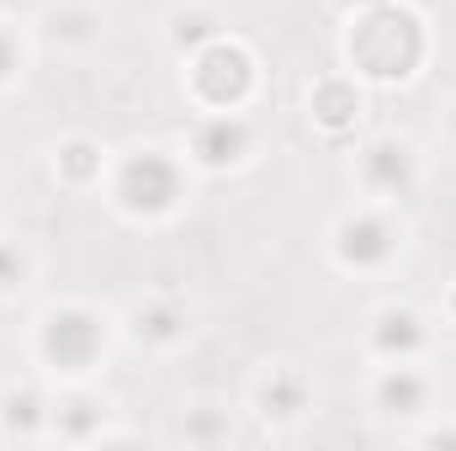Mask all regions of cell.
<instances>
[{
	"label": "cell",
	"mask_w": 456,
	"mask_h": 451,
	"mask_svg": "<svg viewBox=\"0 0 456 451\" xmlns=\"http://www.w3.org/2000/svg\"><path fill=\"white\" fill-rule=\"evenodd\" d=\"M350 59L366 80H409L425 59V27L414 11H403L398 0L366 5L361 27L350 32Z\"/></svg>",
	"instance_id": "6da1fadb"
},
{
	"label": "cell",
	"mask_w": 456,
	"mask_h": 451,
	"mask_svg": "<svg viewBox=\"0 0 456 451\" xmlns=\"http://www.w3.org/2000/svg\"><path fill=\"white\" fill-rule=\"evenodd\" d=\"M117 202L133 218H159L181 202V165L159 149H143L133 160H122L117 170Z\"/></svg>",
	"instance_id": "7a4b0ae2"
},
{
	"label": "cell",
	"mask_w": 456,
	"mask_h": 451,
	"mask_svg": "<svg viewBox=\"0 0 456 451\" xmlns=\"http://www.w3.org/2000/svg\"><path fill=\"white\" fill-rule=\"evenodd\" d=\"M107 345V324L91 308H53L37 330V350L53 372H86Z\"/></svg>",
	"instance_id": "3957f363"
},
{
	"label": "cell",
	"mask_w": 456,
	"mask_h": 451,
	"mask_svg": "<svg viewBox=\"0 0 456 451\" xmlns=\"http://www.w3.org/2000/svg\"><path fill=\"white\" fill-rule=\"evenodd\" d=\"M191 86H197V96L208 102V107H239L244 96H249V86H255V64H249V53L239 48V43H224V37H213L202 53H197V64H191Z\"/></svg>",
	"instance_id": "277c9868"
},
{
	"label": "cell",
	"mask_w": 456,
	"mask_h": 451,
	"mask_svg": "<svg viewBox=\"0 0 456 451\" xmlns=\"http://www.w3.org/2000/svg\"><path fill=\"white\" fill-rule=\"evenodd\" d=\"M393 244H398V234L387 218H377V213H355V218H345L340 234H335V250H340L345 266H382L387 255H393Z\"/></svg>",
	"instance_id": "5b68a950"
},
{
	"label": "cell",
	"mask_w": 456,
	"mask_h": 451,
	"mask_svg": "<svg viewBox=\"0 0 456 451\" xmlns=\"http://www.w3.org/2000/svg\"><path fill=\"white\" fill-rule=\"evenodd\" d=\"M244 149H249V127H244L233 112L208 117V122L197 127V138H191V154H197L208 170H228V165H239Z\"/></svg>",
	"instance_id": "8992f818"
},
{
	"label": "cell",
	"mask_w": 456,
	"mask_h": 451,
	"mask_svg": "<svg viewBox=\"0 0 456 451\" xmlns=\"http://www.w3.org/2000/svg\"><path fill=\"white\" fill-rule=\"evenodd\" d=\"M361 176H366L371 192H382V197H403V192L414 186V154H409V144H393V138L371 144L366 160H361Z\"/></svg>",
	"instance_id": "52a82bcc"
},
{
	"label": "cell",
	"mask_w": 456,
	"mask_h": 451,
	"mask_svg": "<svg viewBox=\"0 0 456 451\" xmlns=\"http://www.w3.org/2000/svg\"><path fill=\"white\" fill-rule=\"evenodd\" d=\"M419 345H425V324H419V314H409V308H387V314H377V324H371V350H377V356H387V361H409Z\"/></svg>",
	"instance_id": "ba28073f"
},
{
	"label": "cell",
	"mask_w": 456,
	"mask_h": 451,
	"mask_svg": "<svg viewBox=\"0 0 456 451\" xmlns=\"http://www.w3.org/2000/svg\"><path fill=\"white\" fill-rule=\"evenodd\" d=\"M430 404V382L414 372V366H387L382 377H377V409L382 414H419Z\"/></svg>",
	"instance_id": "9c48e42d"
},
{
	"label": "cell",
	"mask_w": 456,
	"mask_h": 451,
	"mask_svg": "<svg viewBox=\"0 0 456 451\" xmlns=\"http://www.w3.org/2000/svg\"><path fill=\"white\" fill-rule=\"evenodd\" d=\"M308 398H314V388L303 372H271L260 382V414L265 420H297L308 409Z\"/></svg>",
	"instance_id": "30bf717a"
},
{
	"label": "cell",
	"mask_w": 456,
	"mask_h": 451,
	"mask_svg": "<svg viewBox=\"0 0 456 451\" xmlns=\"http://www.w3.org/2000/svg\"><path fill=\"white\" fill-rule=\"evenodd\" d=\"M0 425H5V436H37L43 425H48V409H43V398L32 393V388H11V393H0Z\"/></svg>",
	"instance_id": "8fae6325"
},
{
	"label": "cell",
	"mask_w": 456,
	"mask_h": 451,
	"mask_svg": "<svg viewBox=\"0 0 456 451\" xmlns=\"http://www.w3.org/2000/svg\"><path fill=\"white\" fill-rule=\"evenodd\" d=\"M361 112V96H355V86L350 80H324L319 91H314V117L330 127V133H345L350 122Z\"/></svg>",
	"instance_id": "7c38bea8"
},
{
	"label": "cell",
	"mask_w": 456,
	"mask_h": 451,
	"mask_svg": "<svg viewBox=\"0 0 456 451\" xmlns=\"http://www.w3.org/2000/svg\"><path fill=\"white\" fill-rule=\"evenodd\" d=\"M181 335H186V314H181L175 303H143V308H138V340H149V345H175Z\"/></svg>",
	"instance_id": "4fadbf2b"
},
{
	"label": "cell",
	"mask_w": 456,
	"mask_h": 451,
	"mask_svg": "<svg viewBox=\"0 0 456 451\" xmlns=\"http://www.w3.org/2000/svg\"><path fill=\"white\" fill-rule=\"evenodd\" d=\"M53 425L69 441H91V436H102V404L96 398H69L64 409H53Z\"/></svg>",
	"instance_id": "5bb4252c"
},
{
	"label": "cell",
	"mask_w": 456,
	"mask_h": 451,
	"mask_svg": "<svg viewBox=\"0 0 456 451\" xmlns=\"http://www.w3.org/2000/svg\"><path fill=\"white\" fill-rule=\"evenodd\" d=\"M59 170H64L69 181H91V176L102 170V149H96V144H86V138H75V144H64V149H59Z\"/></svg>",
	"instance_id": "9a60e30c"
},
{
	"label": "cell",
	"mask_w": 456,
	"mask_h": 451,
	"mask_svg": "<svg viewBox=\"0 0 456 451\" xmlns=\"http://www.w3.org/2000/svg\"><path fill=\"white\" fill-rule=\"evenodd\" d=\"M213 37H218V21H213L208 11L175 16V43H181V48H202V43H213Z\"/></svg>",
	"instance_id": "2e32d148"
},
{
	"label": "cell",
	"mask_w": 456,
	"mask_h": 451,
	"mask_svg": "<svg viewBox=\"0 0 456 451\" xmlns=\"http://www.w3.org/2000/svg\"><path fill=\"white\" fill-rule=\"evenodd\" d=\"M91 27H96V16H86V11H59L53 16V37H64V43H86Z\"/></svg>",
	"instance_id": "e0dca14e"
},
{
	"label": "cell",
	"mask_w": 456,
	"mask_h": 451,
	"mask_svg": "<svg viewBox=\"0 0 456 451\" xmlns=\"http://www.w3.org/2000/svg\"><path fill=\"white\" fill-rule=\"evenodd\" d=\"M21 276H27V255H21L16 244H5V239H0V292L21 287Z\"/></svg>",
	"instance_id": "ac0fdd59"
},
{
	"label": "cell",
	"mask_w": 456,
	"mask_h": 451,
	"mask_svg": "<svg viewBox=\"0 0 456 451\" xmlns=\"http://www.w3.org/2000/svg\"><path fill=\"white\" fill-rule=\"evenodd\" d=\"M186 436H191V441H218V436H228V430L213 420V414H197V420L186 425Z\"/></svg>",
	"instance_id": "d6986e66"
},
{
	"label": "cell",
	"mask_w": 456,
	"mask_h": 451,
	"mask_svg": "<svg viewBox=\"0 0 456 451\" xmlns=\"http://www.w3.org/2000/svg\"><path fill=\"white\" fill-rule=\"evenodd\" d=\"M11 70H16V43H11V32L0 27V80H11Z\"/></svg>",
	"instance_id": "ffe728a7"
},
{
	"label": "cell",
	"mask_w": 456,
	"mask_h": 451,
	"mask_svg": "<svg viewBox=\"0 0 456 451\" xmlns=\"http://www.w3.org/2000/svg\"><path fill=\"white\" fill-rule=\"evenodd\" d=\"M425 441H456V430H430Z\"/></svg>",
	"instance_id": "44dd1931"
},
{
	"label": "cell",
	"mask_w": 456,
	"mask_h": 451,
	"mask_svg": "<svg viewBox=\"0 0 456 451\" xmlns=\"http://www.w3.org/2000/svg\"><path fill=\"white\" fill-rule=\"evenodd\" d=\"M355 5H382V0H355Z\"/></svg>",
	"instance_id": "7402d4cb"
},
{
	"label": "cell",
	"mask_w": 456,
	"mask_h": 451,
	"mask_svg": "<svg viewBox=\"0 0 456 451\" xmlns=\"http://www.w3.org/2000/svg\"><path fill=\"white\" fill-rule=\"evenodd\" d=\"M452 314H456V287H452Z\"/></svg>",
	"instance_id": "603a6c76"
},
{
	"label": "cell",
	"mask_w": 456,
	"mask_h": 451,
	"mask_svg": "<svg viewBox=\"0 0 456 451\" xmlns=\"http://www.w3.org/2000/svg\"><path fill=\"white\" fill-rule=\"evenodd\" d=\"M452 133H456V112H452Z\"/></svg>",
	"instance_id": "cb8c5ba5"
}]
</instances>
